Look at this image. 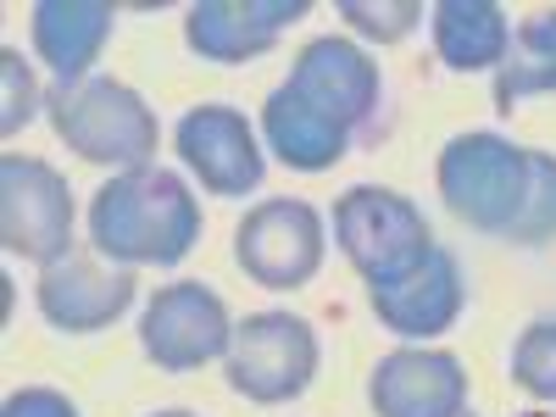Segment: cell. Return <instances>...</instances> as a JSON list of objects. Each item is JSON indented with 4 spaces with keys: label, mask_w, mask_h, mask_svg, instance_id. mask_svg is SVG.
Instances as JSON below:
<instances>
[{
    "label": "cell",
    "mask_w": 556,
    "mask_h": 417,
    "mask_svg": "<svg viewBox=\"0 0 556 417\" xmlns=\"http://www.w3.org/2000/svg\"><path fill=\"white\" fill-rule=\"evenodd\" d=\"M134 290H139L134 267H117L101 251H73L51 267H39L34 306L62 334H101L134 306Z\"/></svg>",
    "instance_id": "obj_9"
},
{
    "label": "cell",
    "mask_w": 556,
    "mask_h": 417,
    "mask_svg": "<svg viewBox=\"0 0 556 417\" xmlns=\"http://www.w3.org/2000/svg\"><path fill=\"white\" fill-rule=\"evenodd\" d=\"M323 251H329V228L312 201L295 195H273L256 201L240 228H235V262L251 285L262 290H301L317 278Z\"/></svg>",
    "instance_id": "obj_6"
},
{
    "label": "cell",
    "mask_w": 556,
    "mask_h": 417,
    "mask_svg": "<svg viewBox=\"0 0 556 417\" xmlns=\"http://www.w3.org/2000/svg\"><path fill=\"white\" fill-rule=\"evenodd\" d=\"M0 134H17L23 123H34V112L45 106V96H39V84H34V73H28V62L12 51H0Z\"/></svg>",
    "instance_id": "obj_22"
},
{
    "label": "cell",
    "mask_w": 556,
    "mask_h": 417,
    "mask_svg": "<svg viewBox=\"0 0 556 417\" xmlns=\"http://www.w3.org/2000/svg\"><path fill=\"white\" fill-rule=\"evenodd\" d=\"M235 345V317H228L223 295L201 278L184 285H162L139 317V351H146L162 374H195V367L228 356Z\"/></svg>",
    "instance_id": "obj_8"
},
{
    "label": "cell",
    "mask_w": 556,
    "mask_h": 417,
    "mask_svg": "<svg viewBox=\"0 0 556 417\" xmlns=\"http://www.w3.org/2000/svg\"><path fill=\"white\" fill-rule=\"evenodd\" d=\"M173 151L201 178L206 195H251L262 184V173H267L256 128L245 123L240 106H223V101H206V106L184 112L178 128H173Z\"/></svg>",
    "instance_id": "obj_10"
},
{
    "label": "cell",
    "mask_w": 556,
    "mask_h": 417,
    "mask_svg": "<svg viewBox=\"0 0 556 417\" xmlns=\"http://www.w3.org/2000/svg\"><path fill=\"white\" fill-rule=\"evenodd\" d=\"M334 245L362 273V285H395L434 251V235L417 201H406L401 190L356 184L334 201Z\"/></svg>",
    "instance_id": "obj_4"
},
{
    "label": "cell",
    "mask_w": 556,
    "mask_h": 417,
    "mask_svg": "<svg viewBox=\"0 0 556 417\" xmlns=\"http://www.w3.org/2000/svg\"><path fill=\"white\" fill-rule=\"evenodd\" d=\"M513 384L534 401H556V317H534L513 340Z\"/></svg>",
    "instance_id": "obj_19"
},
{
    "label": "cell",
    "mask_w": 556,
    "mask_h": 417,
    "mask_svg": "<svg viewBox=\"0 0 556 417\" xmlns=\"http://www.w3.org/2000/svg\"><path fill=\"white\" fill-rule=\"evenodd\" d=\"M429 28L451 73H490L513 51V17L501 0H434Z\"/></svg>",
    "instance_id": "obj_17"
},
{
    "label": "cell",
    "mask_w": 556,
    "mask_h": 417,
    "mask_svg": "<svg viewBox=\"0 0 556 417\" xmlns=\"http://www.w3.org/2000/svg\"><path fill=\"white\" fill-rule=\"evenodd\" d=\"M290 89L317 106L323 117H334L340 128H362L367 117L379 112V62L356 51L351 39H334L323 34L312 45H301L295 51V67H290Z\"/></svg>",
    "instance_id": "obj_14"
},
{
    "label": "cell",
    "mask_w": 556,
    "mask_h": 417,
    "mask_svg": "<svg viewBox=\"0 0 556 417\" xmlns=\"http://www.w3.org/2000/svg\"><path fill=\"white\" fill-rule=\"evenodd\" d=\"M434 184L468 228L506 240L529 201V146H513L506 134H456L440 151Z\"/></svg>",
    "instance_id": "obj_3"
},
{
    "label": "cell",
    "mask_w": 556,
    "mask_h": 417,
    "mask_svg": "<svg viewBox=\"0 0 556 417\" xmlns=\"http://www.w3.org/2000/svg\"><path fill=\"white\" fill-rule=\"evenodd\" d=\"M518 417H556V412H518Z\"/></svg>",
    "instance_id": "obj_25"
},
{
    "label": "cell",
    "mask_w": 556,
    "mask_h": 417,
    "mask_svg": "<svg viewBox=\"0 0 556 417\" xmlns=\"http://www.w3.org/2000/svg\"><path fill=\"white\" fill-rule=\"evenodd\" d=\"M228 390L256 401V406H285L295 395H306V384L317 379V329L295 312H251L245 323H235V345H228Z\"/></svg>",
    "instance_id": "obj_5"
},
{
    "label": "cell",
    "mask_w": 556,
    "mask_h": 417,
    "mask_svg": "<svg viewBox=\"0 0 556 417\" xmlns=\"http://www.w3.org/2000/svg\"><path fill=\"white\" fill-rule=\"evenodd\" d=\"M0 417H78V406L62 390H51V384H23V390L7 395Z\"/></svg>",
    "instance_id": "obj_23"
},
{
    "label": "cell",
    "mask_w": 556,
    "mask_h": 417,
    "mask_svg": "<svg viewBox=\"0 0 556 417\" xmlns=\"http://www.w3.org/2000/svg\"><path fill=\"white\" fill-rule=\"evenodd\" d=\"M556 235V156L551 151H529V201L513 223V245H545Z\"/></svg>",
    "instance_id": "obj_20"
},
{
    "label": "cell",
    "mask_w": 556,
    "mask_h": 417,
    "mask_svg": "<svg viewBox=\"0 0 556 417\" xmlns=\"http://www.w3.org/2000/svg\"><path fill=\"white\" fill-rule=\"evenodd\" d=\"M89 240L117 267H178L201 240V201L167 167L117 173L89 201Z\"/></svg>",
    "instance_id": "obj_1"
},
{
    "label": "cell",
    "mask_w": 556,
    "mask_h": 417,
    "mask_svg": "<svg viewBox=\"0 0 556 417\" xmlns=\"http://www.w3.org/2000/svg\"><path fill=\"white\" fill-rule=\"evenodd\" d=\"M462 417H473V412H462Z\"/></svg>",
    "instance_id": "obj_26"
},
{
    "label": "cell",
    "mask_w": 556,
    "mask_h": 417,
    "mask_svg": "<svg viewBox=\"0 0 556 417\" xmlns=\"http://www.w3.org/2000/svg\"><path fill=\"white\" fill-rule=\"evenodd\" d=\"M367 401L379 417H462L468 412V367L451 351L429 345H401L379 356Z\"/></svg>",
    "instance_id": "obj_12"
},
{
    "label": "cell",
    "mask_w": 556,
    "mask_h": 417,
    "mask_svg": "<svg viewBox=\"0 0 556 417\" xmlns=\"http://www.w3.org/2000/svg\"><path fill=\"white\" fill-rule=\"evenodd\" d=\"M340 17L367 39L395 45L424 23V0H340Z\"/></svg>",
    "instance_id": "obj_21"
},
{
    "label": "cell",
    "mask_w": 556,
    "mask_h": 417,
    "mask_svg": "<svg viewBox=\"0 0 556 417\" xmlns=\"http://www.w3.org/2000/svg\"><path fill=\"white\" fill-rule=\"evenodd\" d=\"M112 17L117 12L106 0H39L28 12L34 56L51 67L56 84H84L112 39Z\"/></svg>",
    "instance_id": "obj_15"
},
{
    "label": "cell",
    "mask_w": 556,
    "mask_h": 417,
    "mask_svg": "<svg viewBox=\"0 0 556 417\" xmlns=\"http://www.w3.org/2000/svg\"><path fill=\"white\" fill-rule=\"evenodd\" d=\"M529 96H556V7L529 12L513 28V51L495 67V112L513 117Z\"/></svg>",
    "instance_id": "obj_18"
},
{
    "label": "cell",
    "mask_w": 556,
    "mask_h": 417,
    "mask_svg": "<svg viewBox=\"0 0 556 417\" xmlns=\"http://www.w3.org/2000/svg\"><path fill=\"white\" fill-rule=\"evenodd\" d=\"M0 245L34 267L73 256V190L39 156H0Z\"/></svg>",
    "instance_id": "obj_7"
},
{
    "label": "cell",
    "mask_w": 556,
    "mask_h": 417,
    "mask_svg": "<svg viewBox=\"0 0 556 417\" xmlns=\"http://www.w3.org/2000/svg\"><path fill=\"white\" fill-rule=\"evenodd\" d=\"M306 12H312V0H195L184 12V45L201 62H223V67L256 62Z\"/></svg>",
    "instance_id": "obj_13"
},
{
    "label": "cell",
    "mask_w": 556,
    "mask_h": 417,
    "mask_svg": "<svg viewBox=\"0 0 556 417\" xmlns=\"http://www.w3.org/2000/svg\"><path fill=\"white\" fill-rule=\"evenodd\" d=\"M156 417H195V412H184V406H167V412H156Z\"/></svg>",
    "instance_id": "obj_24"
},
{
    "label": "cell",
    "mask_w": 556,
    "mask_h": 417,
    "mask_svg": "<svg viewBox=\"0 0 556 417\" xmlns=\"http://www.w3.org/2000/svg\"><path fill=\"white\" fill-rule=\"evenodd\" d=\"M45 117H51L62 146L89 167H117V173L156 167L151 156L162 146V123L151 101L123 78L89 73L84 84H51L45 89Z\"/></svg>",
    "instance_id": "obj_2"
},
{
    "label": "cell",
    "mask_w": 556,
    "mask_h": 417,
    "mask_svg": "<svg viewBox=\"0 0 556 417\" xmlns=\"http://www.w3.org/2000/svg\"><path fill=\"white\" fill-rule=\"evenodd\" d=\"M262 139H267V151L285 162L290 173H329L351 151V128H340L334 117H323L317 106H306L290 84H278L267 96Z\"/></svg>",
    "instance_id": "obj_16"
},
{
    "label": "cell",
    "mask_w": 556,
    "mask_h": 417,
    "mask_svg": "<svg viewBox=\"0 0 556 417\" xmlns=\"http://www.w3.org/2000/svg\"><path fill=\"white\" fill-rule=\"evenodd\" d=\"M367 306L401 340H440L456 329L462 306H468V285H462V262L434 245L412 273H401L395 285H367Z\"/></svg>",
    "instance_id": "obj_11"
}]
</instances>
